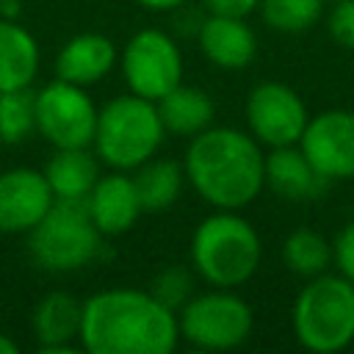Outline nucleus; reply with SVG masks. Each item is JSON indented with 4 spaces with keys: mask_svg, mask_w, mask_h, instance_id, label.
Here are the masks:
<instances>
[{
    "mask_svg": "<svg viewBox=\"0 0 354 354\" xmlns=\"http://www.w3.org/2000/svg\"><path fill=\"white\" fill-rule=\"evenodd\" d=\"M177 337V313L149 290L113 288L83 301L77 340L88 354H169Z\"/></svg>",
    "mask_w": 354,
    "mask_h": 354,
    "instance_id": "f257e3e1",
    "label": "nucleus"
},
{
    "mask_svg": "<svg viewBox=\"0 0 354 354\" xmlns=\"http://www.w3.org/2000/svg\"><path fill=\"white\" fill-rule=\"evenodd\" d=\"M185 180L218 210H241L266 185V155L260 141L235 127L196 133L183 160Z\"/></svg>",
    "mask_w": 354,
    "mask_h": 354,
    "instance_id": "f03ea898",
    "label": "nucleus"
},
{
    "mask_svg": "<svg viewBox=\"0 0 354 354\" xmlns=\"http://www.w3.org/2000/svg\"><path fill=\"white\" fill-rule=\"evenodd\" d=\"M263 257L257 230L235 210H218L191 235V263L213 288H238L254 277Z\"/></svg>",
    "mask_w": 354,
    "mask_h": 354,
    "instance_id": "7ed1b4c3",
    "label": "nucleus"
},
{
    "mask_svg": "<svg viewBox=\"0 0 354 354\" xmlns=\"http://www.w3.org/2000/svg\"><path fill=\"white\" fill-rule=\"evenodd\" d=\"M163 122L158 105L138 94H119L97 108L94 152L111 169L130 171L149 160L163 144Z\"/></svg>",
    "mask_w": 354,
    "mask_h": 354,
    "instance_id": "20e7f679",
    "label": "nucleus"
},
{
    "mask_svg": "<svg viewBox=\"0 0 354 354\" xmlns=\"http://www.w3.org/2000/svg\"><path fill=\"white\" fill-rule=\"evenodd\" d=\"M296 340L315 354H335L354 343V282L340 274L307 279L293 301Z\"/></svg>",
    "mask_w": 354,
    "mask_h": 354,
    "instance_id": "39448f33",
    "label": "nucleus"
},
{
    "mask_svg": "<svg viewBox=\"0 0 354 354\" xmlns=\"http://www.w3.org/2000/svg\"><path fill=\"white\" fill-rule=\"evenodd\" d=\"M28 246L41 268L75 271L97 254L100 230L94 227L83 199H55L44 218L30 230Z\"/></svg>",
    "mask_w": 354,
    "mask_h": 354,
    "instance_id": "423d86ee",
    "label": "nucleus"
},
{
    "mask_svg": "<svg viewBox=\"0 0 354 354\" xmlns=\"http://www.w3.org/2000/svg\"><path fill=\"white\" fill-rule=\"evenodd\" d=\"M180 335L205 351H230L238 348L254 326L252 307L230 293L227 288L207 290L199 296H191L180 307Z\"/></svg>",
    "mask_w": 354,
    "mask_h": 354,
    "instance_id": "0eeeda50",
    "label": "nucleus"
},
{
    "mask_svg": "<svg viewBox=\"0 0 354 354\" xmlns=\"http://www.w3.org/2000/svg\"><path fill=\"white\" fill-rule=\"evenodd\" d=\"M97 127V105L86 86L55 77L36 91V130L55 147H91Z\"/></svg>",
    "mask_w": 354,
    "mask_h": 354,
    "instance_id": "6e6552de",
    "label": "nucleus"
},
{
    "mask_svg": "<svg viewBox=\"0 0 354 354\" xmlns=\"http://www.w3.org/2000/svg\"><path fill=\"white\" fill-rule=\"evenodd\" d=\"M122 75L133 94L158 102L166 91L183 83V55L177 41L158 28L138 30L122 50Z\"/></svg>",
    "mask_w": 354,
    "mask_h": 354,
    "instance_id": "1a4fd4ad",
    "label": "nucleus"
},
{
    "mask_svg": "<svg viewBox=\"0 0 354 354\" xmlns=\"http://www.w3.org/2000/svg\"><path fill=\"white\" fill-rule=\"evenodd\" d=\"M310 122L304 100L279 80H266L254 86L246 97V124L249 133L266 147L299 144Z\"/></svg>",
    "mask_w": 354,
    "mask_h": 354,
    "instance_id": "9d476101",
    "label": "nucleus"
},
{
    "mask_svg": "<svg viewBox=\"0 0 354 354\" xmlns=\"http://www.w3.org/2000/svg\"><path fill=\"white\" fill-rule=\"evenodd\" d=\"M299 149L326 180H354V111L329 108L313 116Z\"/></svg>",
    "mask_w": 354,
    "mask_h": 354,
    "instance_id": "9b49d317",
    "label": "nucleus"
},
{
    "mask_svg": "<svg viewBox=\"0 0 354 354\" xmlns=\"http://www.w3.org/2000/svg\"><path fill=\"white\" fill-rule=\"evenodd\" d=\"M55 196L44 171L17 166L0 174V232H30Z\"/></svg>",
    "mask_w": 354,
    "mask_h": 354,
    "instance_id": "f8f14e48",
    "label": "nucleus"
},
{
    "mask_svg": "<svg viewBox=\"0 0 354 354\" xmlns=\"http://www.w3.org/2000/svg\"><path fill=\"white\" fill-rule=\"evenodd\" d=\"M83 202H86V210H88L94 227L100 230V235H119V232L130 230L141 213V202H138L133 177H127L119 169L113 174L97 177L94 188L88 191V196Z\"/></svg>",
    "mask_w": 354,
    "mask_h": 354,
    "instance_id": "ddd939ff",
    "label": "nucleus"
},
{
    "mask_svg": "<svg viewBox=\"0 0 354 354\" xmlns=\"http://www.w3.org/2000/svg\"><path fill=\"white\" fill-rule=\"evenodd\" d=\"M199 47L210 64L221 69H243L257 53V39L243 17L210 14L199 25Z\"/></svg>",
    "mask_w": 354,
    "mask_h": 354,
    "instance_id": "4468645a",
    "label": "nucleus"
},
{
    "mask_svg": "<svg viewBox=\"0 0 354 354\" xmlns=\"http://www.w3.org/2000/svg\"><path fill=\"white\" fill-rule=\"evenodd\" d=\"M326 177L307 160V155L296 147H271L266 155V185L290 202H307L321 196L326 188Z\"/></svg>",
    "mask_w": 354,
    "mask_h": 354,
    "instance_id": "2eb2a0df",
    "label": "nucleus"
},
{
    "mask_svg": "<svg viewBox=\"0 0 354 354\" xmlns=\"http://www.w3.org/2000/svg\"><path fill=\"white\" fill-rule=\"evenodd\" d=\"M83 301L69 293H47L33 310V332L39 348L47 354H77L72 340L80 335Z\"/></svg>",
    "mask_w": 354,
    "mask_h": 354,
    "instance_id": "dca6fc26",
    "label": "nucleus"
},
{
    "mask_svg": "<svg viewBox=\"0 0 354 354\" xmlns=\"http://www.w3.org/2000/svg\"><path fill=\"white\" fill-rule=\"evenodd\" d=\"M116 61V47L102 33H80L72 36L58 58H55V77L69 80L75 86H91L111 72Z\"/></svg>",
    "mask_w": 354,
    "mask_h": 354,
    "instance_id": "f3484780",
    "label": "nucleus"
},
{
    "mask_svg": "<svg viewBox=\"0 0 354 354\" xmlns=\"http://www.w3.org/2000/svg\"><path fill=\"white\" fill-rule=\"evenodd\" d=\"M39 72L36 39L8 17H0V91L28 88Z\"/></svg>",
    "mask_w": 354,
    "mask_h": 354,
    "instance_id": "a211bd4d",
    "label": "nucleus"
},
{
    "mask_svg": "<svg viewBox=\"0 0 354 354\" xmlns=\"http://www.w3.org/2000/svg\"><path fill=\"white\" fill-rule=\"evenodd\" d=\"M44 177L55 199H86L100 177V166L88 147H66L55 149L44 169Z\"/></svg>",
    "mask_w": 354,
    "mask_h": 354,
    "instance_id": "6ab92c4d",
    "label": "nucleus"
},
{
    "mask_svg": "<svg viewBox=\"0 0 354 354\" xmlns=\"http://www.w3.org/2000/svg\"><path fill=\"white\" fill-rule=\"evenodd\" d=\"M155 105H158L163 130L174 136L194 138L196 133L207 130L213 122V100L202 88H194V86L180 83L171 91H166Z\"/></svg>",
    "mask_w": 354,
    "mask_h": 354,
    "instance_id": "aec40b11",
    "label": "nucleus"
},
{
    "mask_svg": "<svg viewBox=\"0 0 354 354\" xmlns=\"http://www.w3.org/2000/svg\"><path fill=\"white\" fill-rule=\"evenodd\" d=\"M185 171L177 160L169 158H149L141 166H136V194L141 202V210H166L174 205V199L180 196Z\"/></svg>",
    "mask_w": 354,
    "mask_h": 354,
    "instance_id": "412c9836",
    "label": "nucleus"
},
{
    "mask_svg": "<svg viewBox=\"0 0 354 354\" xmlns=\"http://www.w3.org/2000/svg\"><path fill=\"white\" fill-rule=\"evenodd\" d=\"M282 260L290 274L313 279L332 266V243L321 232H315L310 227H299L285 238Z\"/></svg>",
    "mask_w": 354,
    "mask_h": 354,
    "instance_id": "4be33fe9",
    "label": "nucleus"
},
{
    "mask_svg": "<svg viewBox=\"0 0 354 354\" xmlns=\"http://www.w3.org/2000/svg\"><path fill=\"white\" fill-rule=\"evenodd\" d=\"M36 130V94L28 88L0 91V141L19 144Z\"/></svg>",
    "mask_w": 354,
    "mask_h": 354,
    "instance_id": "5701e85b",
    "label": "nucleus"
},
{
    "mask_svg": "<svg viewBox=\"0 0 354 354\" xmlns=\"http://www.w3.org/2000/svg\"><path fill=\"white\" fill-rule=\"evenodd\" d=\"M257 8L268 28L282 33H301L321 19L324 0H260Z\"/></svg>",
    "mask_w": 354,
    "mask_h": 354,
    "instance_id": "b1692460",
    "label": "nucleus"
},
{
    "mask_svg": "<svg viewBox=\"0 0 354 354\" xmlns=\"http://www.w3.org/2000/svg\"><path fill=\"white\" fill-rule=\"evenodd\" d=\"M191 288H194L191 274H188L183 266H166L163 271L155 274L149 293H152L160 304H166L169 310L177 313V310L191 299Z\"/></svg>",
    "mask_w": 354,
    "mask_h": 354,
    "instance_id": "393cba45",
    "label": "nucleus"
},
{
    "mask_svg": "<svg viewBox=\"0 0 354 354\" xmlns=\"http://www.w3.org/2000/svg\"><path fill=\"white\" fill-rule=\"evenodd\" d=\"M326 28L335 44L354 50V0H337L326 17Z\"/></svg>",
    "mask_w": 354,
    "mask_h": 354,
    "instance_id": "a878e982",
    "label": "nucleus"
},
{
    "mask_svg": "<svg viewBox=\"0 0 354 354\" xmlns=\"http://www.w3.org/2000/svg\"><path fill=\"white\" fill-rule=\"evenodd\" d=\"M332 266L340 277L354 282V221L346 224L332 241Z\"/></svg>",
    "mask_w": 354,
    "mask_h": 354,
    "instance_id": "bb28decb",
    "label": "nucleus"
},
{
    "mask_svg": "<svg viewBox=\"0 0 354 354\" xmlns=\"http://www.w3.org/2000/svg\"><path fill=\"white\" fill-rule=\"evenodd\" d=\"M210 14H230V17H246L252 14L260 0H205Z\"/></svg>",
    "mask_w": 354,
    "mask_h": 354,
    "instance_id": "cd10ccee",
    "label": "nucleus"
},
{
    "mask_svg": "<svg viewBox=\"0 0 354 354\" xmlns=\"http://www.w3.org/2000/svg\"><path fill=\"white\" fill-rule=\"evenodd\" d=\"M136 3L144 6V8H149V11H171L177 6H183L185 0H136Z\"/></svg>",
    "mask_w": 354,
    "mask_h": 354,
    "instance_id": "c85d7f7f",
    "label": "nucleus"
},
{
    "mask_svg": "<svg viewBox=\"0 0 354 354\" xmlns=\"http://www.w3.org/2000/svg\"><path fill=\"white\" fill-rule=\"evenodd\" d=\"M0 354H17V343L3 332H0Z\"/></svg>",
    "mask_w": 354,
    "mask_h": 354,
    "instance_id": "c756f323",
    "label": "nucleus"
},
{
    "mask_svg": "<svg viewBox=\"0 0 354 354\" xmlns=\"http://www.w3.org/2000/svg\"><path fill=\"white\" fill-rule=\"evenodd\" d=\"M0 3H3V0H0Z\"/></svg>",
    "mask_w": 354,
    "mask_h": 354,
    "instance_id": "7c9ffc66",
    "label": "nucleus"
}]
</instances>
